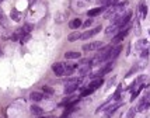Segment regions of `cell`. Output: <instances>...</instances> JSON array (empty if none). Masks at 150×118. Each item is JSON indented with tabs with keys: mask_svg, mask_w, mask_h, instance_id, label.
Here are the masks:
<instances>
[{
	"mask_svg": "<svg viewBox=\"0 0 150 118\" xmlns=\"http://www.w3.org/2000/svg\"><path fill=\"white\" fill-rule=\"evenodd\" d=\"M22 30H24V32H25V34H30V32H31V30H32V25H31V24H25V25L22 27Z\"/></svg>",
	"mask_w": 150,
	"mask_h": 118,
	"instance_id": "484cf974",
	"label": "cell"
},
{
	"mask_svg": "<svg viewBox=\"0 0 150 118\" xmlns=\"http://www.w3.org/2000/svg\"><path fill=\"white\" fill-rule=\"evenodd\" d=\"M149 108H150V101H147V100L143 97L139 101L138 107H136V111H138V113H145V111H147Z\"/></svg>",
	"mask_w": 150,
	"mask_h": 118,
	"instance_id": "3957f363",
	"label": "cell"
},
{
	"mask_svg": "<svg viewBox=\"0 0 150 118\" xmlns=\"http://www.w3.org/2000/svg\"><path fill=\"white\" fill-rule=\"evenodd\" d=\"M118 32H119V27L117 24H112V25H109V27L105 28V34L107 35H117Z\"/></svg>",
	"mask_w": 150,
	"mask_h": 118,
	"instance_id": "9c48e42d",
	"label": "cell"
},
{
	"mask_svg": "<svg viewBox=\"0 0 150 118\" xmlns=\"http://www.w3.org/2000/svg\"><path fill=\"white\" fill-rule=\"evenodd\" d=\"M102 83H104V79H101V77H96V79H93V82H91V85H90V87H91V89H93V90L96 91L97 89H98V87L101 86Z\"/></svg>",
	"mask_w": 150,
	"mask_h": 118,
	"instance_id": "30bf717a",
	"label": "cell"
},
{
	"mask_svg": "<svg viewBox=\"0 0 150 118\" xmlns=\"http://www.w3.org/2000/svg\"><path fill=\"white\" fill-rule=\"evenodd\" d=\"M140 89H142V87H140ZM140 89H139V90H136V91H133V93H132V97H130V100H132V101H133V100H135L136 97L139 96V93H140Z\"/></svg>",
	"mask_w": 150,
	"mask_h": 118,
	"instance_id": "f1b7e54d",
	"label": "cell"
},
{
	"mask_svg": "<svg viewBox=\"0 0 150 118\" xmlns=\"http://www.w3.org/2000/svg\"><path fill=\"white\" fill-rule=\"evenodd\" d=\"M80 83H81L80 79H72L70 82L66 83V90H64V93H66V94H72V93H75Z\"/></svg>",
	"mask_w": 150,
	"mask_h": 118,
	"instance_id": "6da1fadb",
	"label": "cell"
},
{
	"mask_svg": "<svg viewBox=\"0 0 150 118\" xmlns=\"http://www.w3.org/2000/svg\"><path fill=\"white\" fill-rule=\"evenodd\" d=\"M80 56H81V54L80 52H75V51H70V52H66L64 54V58L66 59H77Z\"/></svg>",
	"mask_w": 150,
	"mask_h": 118,
	"instance_id": "8fae6325",
	"label": "cell"
},
{
	"mask_svg": "<svg viewBox=\"0 0 150 118\" xmlns=\"http://www.w3.org/2000/svg\"><path fill=\"white\" fill-rule=\"evenodd\" d=\"M115 79H117V77H112V79H111V80L108 82V87H109V86H112V85L115 83Z\"/></svg>",
	"mask_w": 150,
	"mask_h": 118,
	"instance_id": "1f68e13d",
	"label": "cell"
},
{
	"mask_svg": "<svg viewBox=\"0 0 150 118\" xmlns=\"http://www.w3.org/2000/svg\"><path fill=\"white\" fill-rule=\"evenodd\" d=\"M149 34H150V31H149Z\"/></svg>",
	"mask_w": 150,
	"mask_h": 118,
	"instance_id": "d590c367",
	"label": "cell"
},
{
	"mask_svg": "<svg viewBox=\"0 0 150 118\" xmlns=\"http://www.w3.org/2000/svg\"><path fill=\"white\" fill-rule=\"evenodd\" d=\"M128 30H129V28H125V30L119 31L118 34H117V35H115L114 38H112V44H114V45H117V44L121 42V41H122V40H124V38H125V37L128 35Z\"/></svg>",
	"mask_w": 150,
	"mask_h": 118,
	"instance_id": "5b68a950",
	"label": "cell"
},
{
	"mask_svg": "<svg viewBox=\"0 0 150 118\" xmlns=\"http://www.w3.org/2000/svg\"><path fill=\"white\" fill-rule=\"evenodd\" d=\"M80 37H81V34H80V32H73V34H70V35L67 37V40H69L70 42H73V41L80 40Z\"/></svg>",
	"mask_w": 150,
	"mask_h": 118,
	"instance_id": "ac0fdd59",
	"label": "cell"
},
{
	"mask_svg": "<svg viewBox=\"0 0 150 118\" xmlns=\"http://www.w3.org/2000/svg\"><path fill=\"white\" fill-rule=\"evenodd\" d=\"M136 107H132V108H129V111H128V114H126V118H133L135 115H136Z\"/></svg>",
	"mask_w": 150,
	"mask_h": 118,
	"instance_id": "cb8c5ba5",
	"label": "cell"
},
{
	"mask_svg": "<svg viewBox=\"0 0 150 118\" xmlns=\"http://www.w3.org/2000/svg\"><path fill=\"white\" fill-rule=\"evenodd\" d=\"M121 51H122V45L117 44V46H112L111 51H109V59H117L118 55L121 54Z\"/></svg>",
	"mask_w": 150,
	"mask_h": 118,
	"instance_id": "52a82bcc",
	"label": "cell"
},
{
	"mask_svg": "<svg viewBox=\"0 0 150 118\" xmlns=\"http://www.w3.org/2000/svg\"><path fill=\"white\" fill-rule=\"evenodd\" d=\"M10 17H11V18H13V20H14V21H18L21 16H20V13H18V11H17V10H11Z\"/></svg>",
	"mask_w": 150,
	"mask_h": 118,
	"instance_id": "7402d4cb",
	"label": "cell"
},
{
	"mask_svg": "<svg viewBox=\"0 0 150 118\" xmlns=\"http://www.w3.org/2000/svg\"><path fill=\"white\" fill-rule=\"evenodd\" d=\"M104 9H105V7H102V6H101V7H97V9H93V10L88 11V16H90V17L98 16V14H101V11H104Z\"/></svg>",
	"mask_w": 150,
	"mask_h": 118,
	"instance_id": "9a60e30c",
	"label": "cell"
},
{
	"mask_svg": "<svg viewBox=\"0 0 150 118\" xmlns=\"http://www.w3.org/2000/svg\"><path fill=\"white\" fill-rule=\"evenodd\" d=\"M139 11H140V16H142V18H146V16H147V6L142 1L139 4Z\"/></svg>",
	"mask_w": 150,
	"mask_h": 118,
	"instance_id": "7c38bea8",
	"label": "cell"
},
{
	"mask_svg": "<svg viewBox=\"0 0 150 118\" xmlns=\"http://www.w3.org/2000/svg\"><path fill=\"white\" fill-rule=\"evenodd\" d=\"M90 69H91V65H80L79 72H80V75H86Z\"/></svg>",
	"mask_w": 150,
	"mask_h": 118,
	"instance_id": "d6986e66",
	"label": "cell"
},
{
	"mask_svg": "<svg viewBox=\"0 0 150 118\" xmlns=\"http://www.w3.org/2000/svg\"><path fill=\"white\" fill-rule=\"evenodd\" d=\"M0 24H1V25H4V27L7 25V20H6V17H4L1 13H0Z\"/></svg>",
	"mask_w": 150,
	"mask_h": 118,
	"instance_id": "4316f807",
	"label": "cell"
},
{
	"mask_svg": "<svg viewBox=\"0 0 150 118\" xmlns=\"http://www.w3.org/2000/svg\"><path fill=\"white\" fill-rule=\"evenodd\" d=\"M52 70L56 76H63L64 75V65L63 63H54L52 65Z\"/></svg>",
	"mask_w": 150,
	"mask_h": 118,
	"instance_id": "8992f818",
	"label": "cell"
},
{
	"mask_svg": "<svg viewBox=\"0 0 150 118\" xmlns=\"http://www.w3.org/2000/svg\"><path fill=\"white\" fill-rule=\"evenodd\" d=\"M91 24H93V20H91V18H90V20H87V21H84V23H83V24H81V25H83V27H90V25H91Z\"/></svg>",
	"mask_w": 150,
	"mask_h": 118,
	"instance_id": "4dcf8cb0",
	"label": "cell"
},
{
	"mask_svg": "<svg viewBox=\"0 0 150 118\" xmlns=\"http://www.w3.org/2000/svg\"><path fill=\"white\" fill-rule=\"evenodd\" d=\"M121 106H122V101H118V103H115L114 106L108 107V108H107V114H105V118H109V117H111V115H112V114H114V113H115V111H117V110H118Z\"/></svg>",
	"mask_w": 150,
	"mask_h": 118,
	"instance_id": "ba28073f",
	"label": "cell"
},
{
	"mask_svg": "<svg viewBox=\"0 0 150 118\" xmlns=\"http://www.w3.org/2000/svg\"><path fill=\"white\" fill-rule=\"evenodd\" d=\"M69 27H70V28H73V30L79 28V27H81V20H79V18H75V20H72V21L69 23Z\"/></svg>",
	"mask_w": 150,
	"mask_h": 118,
	"instance_id": "2e32d148",
	"label": "cell"
},
{
	"mask_svg": "<svg viewBox=\"0 0 150 118\" xmlns=\"http://www.w3.org/2000/svg\"><path fill=\"white\" fill-rule=\"evenodd\" d=\"M1 1H3V0H0V3H1Z\"/></svg>",
	"mask_w": 150,
	"mask_h": 118,
	"instance_id": "e575fe53",
	"label": "cell"
},
{
	"mask_svg": "<svg viewBox=\"0 0 150 118\" xmlns=\"http://www.w3.org/2000/svg\"><path fill=\"white\" fill-rule=\"evenodd\" d=\"M93 91H94V90H93V89H91V87H90V86H88V87H86V89H83V90H81V97H86V96H88V94H91Z\"/></svg>",
	"mask_w": 150,
	"mask_h": 118,
	"instance_id": "603a6c76",
	"label": "cell"
},
{
	"mask_svg": "<svg viewBox=\"0 0 150 118\" xmlns=\"http://www.w3.org/2000/svg\"><path fill=\"white\" fill-rule=\"evenodd\" d=\"M101 3L102 7H107V6H112L114 3H117V0H98Z\"/></svg>",
	"mask_w": 150,
	"mask_h": 118,
	"instance_id": "44dd1931",
	"label": "cell"
},
{
	"mask_svg": "<svg viewBox=\"0 0 150 118\" xmlns=\"http://www.w3.org/2000/svg\"><path fill=\"white\" fill-rule=\"evenodd\" d=\"M76 68H77L76 65H67V66H64V75H72L75 72Z\"/></svg>",
	"mask_w": 150,
	"mask_h": 118,
	"instance_id": "e0dca14e",
	"label": "cell"
},
{
	"mask_svg": "<svg viewBox=\"0 0 150 118\" xmlns=\"http://www.w3.org/2000/svg\"><path fill=\"white\" fill-rule=\"evenodd\" d=\"M0 55H1V49H0Z\"/></svg>",
	"mask_w": 150,
	"mask_h": 118,
	"instance_id": "836d02e7",
	"label": "cell"
},
{
	"mask_svg": "<svg viewBox=\"0 0 150 118\" xmlns=\"http://www.w3.org/2000/svg\"><path fill=\"white\" fill-rule=\"evenodd\" d=\"M30 38H31V35H30V34H25V35H24V37L21 38V42H22V44H24V42H27V41H28Z\"/></svg>",
	"mask_w": 150,
	"mask_h": 118,
	"instance_id": "f546056e",
	"label": "cell"
},
{
	"mask_svg": "<svg viewBox=\"0 0 150 118\" xmlns=\"http://www.w3.org/2000/svg\"><path fill=\"white\" fill-rule=\"evenodd\" d=\"M102 46H104V44L101 42V41H94V42L86 44V45L83 46V49L87 51V52H90V51H97V49H100V48H102Z\"/></svg>",
	"mask_w": 150,
	"mask_h": 118,
	"instance_id": "7a4b0ae2",
	"label": "cell"
},
{
	"mask_svg": "<svg viewBox=\"0 0 150 118\" xmlns=\"http://www.w3.org/2000/svg\"><path fill=\"white\" fill-rule=\"evenodd\" d=\"M30 98H31L32 101H41L43 98V94L42 93H38V91H34V93L30 94Z\"/></svg>",
	"mask_w": 150,
	"mask_h": 118,
	"instance_id": "4fadbf2b",
	"label": "cell"
},
{
	"mask_svg": "<svg viewBox=\"0 0 150 118\" xmlns=\"http://www.w3.org/2000/svg\"><path fill=\"white\" fill-rule=\"evenodd\" d=\"M145 98H146L147 101H150V91H149V93H147V94H146V96H145Z\"/></svg>",
	"mask_w": 150,
	"mask_h": 118,
	"instance_id": "d6a6232c",
	"label": "cell"
},
{
	"mask_svg": "<svg viewBox=\"0 0 150 118\" xmlns=\"http://www.w3.org/2000/svg\"><path fill=\"white\" fill-rule=\"evenodd\" d=\"M149 52H150V49H143V51H140V56L142 58H147V55H149Z\"/></svg>",
	"mask_w": 150,
	"mask_h": 118,
	"instance_id": "83f0119b",
	"label": "cell"
},
{
	"mask_svg": "<svg viewBox=\"0 0 150 118\" xmlns=\"http://www.w3.org/2000/svg\"><path fill=\"white\" fill-rule=\"evenodd\" d=\"M42 90H43V93H46V94H54V89L52 87H49V86H43L42 87Z\"/></svg>",
	"mask_w": 150,
	"mask_h": 118,
	"instance_id": "d4e9b609",
	"label": "cell"
},
{
	"mask_svg": "<svg viewBox=\"0 0 150 118\" xmlns=\"http://www.w3.org/2000/svg\"><path fill=\"white\" fill-rule=\"evenodd\" d=\"M146 45H147V41H146V40H140V41H138V44H136V48H138L139 51H143V49H146Z\"/></svg>",
	"mask_w": 150,
	"mask_h": 118,
	"instance_id": "ffe728a7",
	"label": "cell"
},
{
	"mask_svg": "<svg viewBox=\"0 0 150 118\" xmlns=\"http://www.w3.org/2000/svg\"><path fill=\"white\" fill-rule=\"evenodd\" d=\"M31 111H32V114L34 115H42V113H43V110L39 106H37V104H34V106H31Z\"/></svg>",
	"mask_w": 150,
	"mask_h": 118,
	"instance_id": "5bb4252c",
	"label": "cell"
},
{
	"mask_svg": "<svg viewBox=\"0 0 150 118\" xmlns=\"http://www.w3.org/2000/svg\"><path fill=\"white\" fill-rule=\"evenodd\" d=\"M100 31H101V27L98 25V27H96V28H93V30H90V31L83 32V34H81V37H80V40H88V38L94 37L96 34H98Z\"/></svg>",
	"mask_w": 150,
	"mask_h": 118,
	"instance_id": "277c9868",
	"label": "cell"
}]
</instances>
